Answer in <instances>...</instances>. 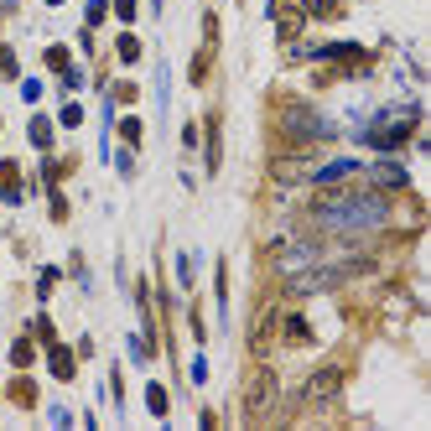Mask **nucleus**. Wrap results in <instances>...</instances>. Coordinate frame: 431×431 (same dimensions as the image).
<instances>
[{
	"instance_id": "f8f14e48",
	"label": "nucleus",
	"mask_w": 431,
	"mask_h": 431,
	"mask_svg": "<svg viewBox=\"0 0 431 431\" xmlns=\"http://www.w3.org/2000/svg\"><path fill=\"white\" fill-rule=\"evenodd\" d=\"M120 135H125L130 146H140V120H125V125H120Z\"/></svg>"
},
{
	"instance_id": "20e7f679",
	"label": "nucleus",
	"mask_w": 431,
	"mask_h": 431,
	"mask_svg": "<svg viewBox=\"0 0 431 431\" xmlns=\"http://www.w3.org/2000/svg\"><path fill=\"white\" fill-rule=\"evenodd\" d=\"M302 5V16H312V21H338L343 16V0H296Z\"/></svg>"
},
{
	"instance_id": "7ed1b4c3",
	"label": "nucleus",
	"mask_w": 431,
	"mask_h": 431,
	"mask_svg": "<svg viewBox=\"0 0 431 431\" xmlns=\"http://www.w3.org/2000/svg\"><path fill=\"white\" fill-rule=\"evenodd\" d=\"M270 390H276L270 374H255V379H250V390H245V410L250 416H260V406H270Z\"/></svg>"
},
{
	"instance_id": "ddd939ff",
	"label": "nucleus",
	"mask_w": 431,
	"mask_h": 431,
	"mask_svg": "<svg viewBox=\"0 0 431 431\" xmlns=\"http://www.w3.org/2000/svg\"><path fill=\"white\" fill-rule=\"evenodd\" d=\"M115 16L120 21H135V0H115Z\"/></svg>"
},
{
	"instance_id": "1a4fd4ad",
	"label": "nucleus",
	"mask_w": 431,
	"mask_h": 431,
	"mask_svg": "<svg viewBox=\"0 0 431 431\" xmlns=\"http://www.w3.org/2000/svg\"><path fill=\"white\" fill-rule=\"evenodd\" d=\"M32 140L47 151V146H52V120H42V115H36V120H32Z\"/></svg>"
},
{
	"instance_id": "9b49d317",
	"label": "nucleus",
	"mask_w": 431,
	"mask_h": 431,
	"mask_svg": "<svg viewBox=\"0 0 431 431\" xmlns=\"http://www.w3.org/2000/svg\"><path fill=\"white\" fill-rule=\"evenodd\" d=\"M140 58V42L135 36H120V63H135Z\"/></svg>"
},
{
	"instance_id": "39448f33",
	"label": "nucleus",
	"mask_w": 431,
	"mask_h": 431,
	"mask_svg": "<svg viewBox=\"0 0 431 431\" xmlns=\"http://www.w3.org/2000/svg\"><path fill=\"white\" fill-rule=\"evenodd\" d=\"M369 182H379V187H406V172H400L395 162H379V166L369 172Z\"/></svg>"
},
{
	"instance_id": "6e6552de",
	"label": "nucleus",
	"mask_w": 431,
	"mask_h": 431,
	"mask_svg": "<svg viewBox=\"0 0 431 431\" xmlns=\"http://www.w3.org/2000/svg\"><path fill=\"white\" fill-rule=\"evenodd\" d=\"M0 192H5V198H21V187H16V166H11V162H0Z\"/></svg>"
},
{
	"instance_id": "9d476101",
	"label": "nucleus",
	"mask_w": 431,
	"mask_h": 431,
	"mask_svg": "<svg viewBox=\"0 0 431 431\" xmlns=\"http://www.w3.org/2000/svg\"><path fill=\"white\" fill-rule=\"evenodd\" d=\"M146 406H151V416H166V390L151 385V390H146Z\"/></svg>"
},
{
	"instance_id": "423d86ee",
	"label": "nucleus",
	"mask_w": 431,
	"mask_h": 431,
	"mask_svg": "<svg viewBox=\"0 0 431 431\" xmlns=\"http://www.w3.org/2000/svg\"><path fill=\"white\" fill-rule=\"evenodd\" d=\"M47 364H52V374H58V379H73V353L68 349H58V343H47Z\"/></svg>"
},
{
	"instance_id": "f03ea898",
	"label": "nucleus",
	"mask_w": 431,
	"mask_h": 431,
	"mask_svg": "<svg viewBox=\"0 0 431 431\" xmlns=\"http://www.w3.org/2000/svg\"><path fill=\"white\" fill-rule=\"evenodd\" d=\"M338 385H343V369H338V364H327V369H317L312 379L302 385V395L307 400H327V395H338Z\"/></svg>"
},
{
	"instance_id": "f257e3e1",
	"label": "nucleus",
	"mask_w": 431,
	"mask_h": 431,
	"mask_svg": "<svg viewBox=\"0 0 431 431\" xmlns=\"http://www.w3.org/2000/svg\"><path fill=\"white\" fill-rule=\"evenodd\" d=\"M390 223V203L379 192H322V198L307 208V229L317 234H364Z\"/></svg>"
},
{
	"instance_id": "0eeeda50",
	"label": "nucleus",
	"mask_w": 431,
	"mask_h": 431,
	"mask_svg": "<svg viewBox=\"0 0 431 431\" xmlns=\"http://www.w3.org/2000/svg\"><path fill=\"white\" fill-rule=\"evenodd\" d=\"M11 400H16V406H36V385H32V379H16V385H11Z\"/></svg>"
}]
</instances>
